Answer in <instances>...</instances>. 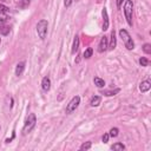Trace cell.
Listing matches in <instances>:
<instances>
[{
    "label": "cell",
    "mask_w": 151,
    "mask_h": 151,
    "mask_svg": "<svg viewBox=\"0 0 151 151\" xmlns=\"http://www.w3.org/2000/svg\"><path fill=\"white\" fill-rule=\"evenodd\" d=\"M35 116L34 113H29L28 117L26 118V122H25V125H24V129H22V133L24 134H27L28 132L32 131V129L35 126Z\"/></svg>",
    "instance_id": "cell-1"
},
{
    "label": "cell",
    "mask_w": 151,
    "mask_h": 151,
    "mask_svg": "<svg viewBox=\"0 0 151 151\" xmlns=\"http://www.w3.org/2000/svg\"><path fill=\"white\" fill-rule=\"evenodd\" d=\"M119 35H120V38L123 39V41H124V44H125V47H126L127 50H133V48H134V44H133V41H132V38L130 37V34L127 33L126 29H120V31H119Z\"/></svg>",
    "instance_id": "cell-2"
},
{
    "label": "cell",
    "mask_w": 151,
    "mask_h": 151,
    "mask_svg": "<svg viewBox=\"0 0 151 151\" xmlns=\"http://www.w3.org/2000/svg\"><path fill=\"white\" fill-rule=\"evenodd\" d=\"M132 9H133V4L131 0H126L125 5H124V13H125V18L126 21L130 26H132Z\"/></svg>",
    "instance_id": "cell-3"
},
{
    "label": "cell",
    "mask_w": 151,
    "mask_h": 151,
    "mask_svg": "<svg viewBox=\"0 0 151 151\" xmlns=\"http://www.w3.org/2000/svg\"><path fill=\"white\" fill-rule=\"evenodd\" d=\"M47 27H48V24H47V20H45V19L40 20L37 24V32H38V35L40 39H45V37L47 34Z\"/></svg>",
    "instance_id": "cell-4"
},
{
    "label": "cell",
    "mask_w": 151,
    "mask_h": 151,
    "mask_svg": "<svg viewBox=\"0 0 151 151\" xmlns=\"http://www.w3.org/2000/svg\"><path fill=\"white\" fill-rule=\"evenodd\" d=\"M79 103H80V98H79L78 96L73 97L72 100H71V101L67 104V106H66V113H72V112L78 107Z\"/></svg>",
    "instance_id": "cell-5"
},
{
    "label": "cell",
    "mask_w": 151,
    "mask_h": 151,
    "mask_svg": "<svg viewBox=\"0 0 151 151\" xmlns=\"http://www.w3.org/2000/svg\"><path fill=\"white\" fill-rule=\"evenodd\" d=\"M101 14H103V29L106 31L109 28V17H107V12H106V8L105 7L103 8Z\"/></svg>",
    "instance_id": "cell-6"
},
{
    "label": "cell",
    "mask_w": 151,
    "mask_h": 151,
    "mask_svg": "<svg viewBox=\"0 0 151 151\" xmlns=\"http://www.w3.org/2000/svg\"><path fill=\"white\" fill-rule=\"evenodd\" d=\"M107 47H109V42H107V38L104 35L101 39H100V42H99V52H104V51H106L107 50Z\"/></svg>",
    "instance_id": "cell-7"
},
{
    "label": "cell",
    "mask_w": 151,
    "mask_h": 151,
    "mask_svg": "<svg viewBox=\"0 0 151 151\" xmlns=\"http://www.w3.org/2000/svg\"><path fill=\"white\" fill-rule=\"evenodd\" d=\"M41 87L44 91H48L51 88V80L48 77H45L42 78V81H41Z\"/></svg>",
    "instance_id": "cell-8"
},
{
    "label": "cell",
    "mask_w": 151,
    "mask_h": 151,
    "mask_svg": "<svg viewBox=\"0 0 151 151\" xmlns=\"http://www.w3.org/2000/svg\"><path fill=\"white\" fill-rule=\"evenodd\" d=\"M150 87H151V84H150L149 80H145V81L140 83V85H139V90H140V92H146V91L150 90Z\"/></svg>",
    "instance_id": "cell-9"
},
{
    "label": "cell",
    "mask_w": 151,
    "mask_h": 151,
    "mask_svg": "<svg viewBox=\"0 0 151 151\" xmlns=\"http://www.w3.org/2000/svg\"><path fill=\"white\" fill-rule=\"evenodd\" d=\"M24 68H25V63H19L18 65H17V67H15V76H21L22 74V72H24Z\"/></svg>",
    "instance_id": "cell-10"
},
{
    "label": "cell",
    "mask_w": 151,
    "mask_h": 151,
    "mask_svg": "<svg viewBox=\"0 0 151 151\" xmlns=\"http://www.w3.org/2000/svg\"><path fill=\"white\" fill-rule=\"evenodd\" d=\"M79 48V37L76 35L74 39H73V45H72V53L74 54Z\"/></svg>",
    "instance_id": "cell-11"
},
{
    "label": "cell",
    "mask_w": 151,
    "mask_h": 151,
    "mask_svg": "<svg viewBox=\"0 0 151 151\" xmlns=\"http://www.w3.org/2000/svg\"><path fill=\"white\" fill-rule=\"evenodd\" d=\"M116 44H117V42H116V34H114V31H112V32H111V41H110V46H109V47H110L111 50H113V48L116 47Z\"/></svg>",
    "instance_id": "cell-12"
},
{
    "label": "cell",
    "mask_w": 151,
    "mask_h": 151,
    "mask_svg": "<svg viewBox=\"0 0 151 151\" xmlns=\"http://www.w3.org/2000/svg\"><path fill=\"white\" fill-rule=\"evenodd\" d=\"M100 97H98V96H96V97H93L92 99H91V101H90V104H91V106H98L99 104H100Z\"/></svg>",
    "instance_id": "cell-13"
},
{
    "label": "cell",
    "mask_w": 151,
    "mask_h": 151,
    "mask_svg": "<svg viewBox=\"0 0 151 151\" xmlns=\"http://www.w3.org/2000/svg\"><path fill=\"white\" fill-rule=\"evenodd\" d=\"M9 31H11L9 26H5V25H1V26H0V33H1L2 35H7V34L9 33Z\"/></svg>",
    "instance_id": "cell-14"
},
{
    "label": "cell",
    "mask_w": 151,
    "mask_h": 151,
    "mask_svg": "<svg viewBox=\"0 0 151 151\" xmlns=\"http://www.w3.org/2000/svg\"><path fill=\"white\" fill-rule=\"evenodd\" d=\"M124 149H125V145L122 143H116L111 146V150H124Z\"/></svg>",
    "instance_id": "cell-15"
},
{
    "label": "cell",
    "mask_w": 151,
    "mask_h": 151,
    "mask_svg": "<svg viewBox=\"0 0 151 151\" xmlns=\"http://www.w3.org/2000/svg\"><path fill=\"white\" fill-rule=\"evenodd\" d=\"M7 20H8V15L5 12H0V25L5 24Z\"/></svg>",
    "instance_id": "cell-16"
},
{
    "label": "cell",
    "mask_w": 151,
    "mask_h": 151,
    "mask_svg": "<svg viewBox=\"0 0 151 151\" xmlns=\"http://www.w3.org/2000/svg\"><path fill=\"white\" fill-rule=\"evenodd\" d=\"M94 84H96L98 87H104V85H105V81H104L103 79H100V78L96 77V78H94Z\"/></svg>",
    "instance_id": "cell-17"
},
{
    "label": "cell",
    "mask_w": 151,
    "mask_h": 151,
    "mask_svg": "<svg viewBox=\"0 0 151 151\" xmlns=\"http://www.w3.org/2000/svg\"><path fill=\"white\" fill-rule=\"evenodd\" d=\"M119 91H120V88H116V90H113V91H103L101 93L105 94V96H109V97H110V96H114V94L118 93Z\"/></svg>",
    "instance_id": "cell-18"
},
{
    "label": "cell",
    "mask_w": 151,
    "mask_h": 151,
    "mask_svg": "<svg viewBox=\"0 0 151 151\" xmlns=\"http://www.w3.org/2000/svg\"><path fill=\"white\" fill-rule=\"evenodd\" d=\"M92 52H93V50L91 48V47H88L87 50H85V52H84V58H90L91 55H92Z\"/></svg>",
    "instance_id": "cell-19"
},
{
    "label": "cell",
    "mask_w": 151,
    "mask_h": 151,
    "mask_svg": "<svg viewBox=\"0 0 151 151\" xmlns=\"http://www.w3.org/2000/svg\"><path fill=\"white\" fill-rule=\"evenodd\" d=\"M110 137H117L118 136V129L117 127H112L110 130V133H109Z\"/></svg>",
    "instance_id": "cell-20"
},
{
    "label": "cell",
    "mask_w": 151,
    "mask_h": 151,
    "mask_svg": "<svg viewBox=\"0 0 151 151\" xmlns=\"http://www.w3.org/2000/svg\"><path fill=\"white\" fill-rule=\"evenodd\" d=\"M143 51H144L145 53L150 54V53H151V45H150V44H144V46H143Z\"/></svg>",
    "instance_id": "cell-21"
},
{
    "label": "cell",
    "mask_w": 151,
    "mask_h": 151,
    "mask_svg": "<svg viewBox=\"0 0 151 151\" xmlns=\"http://www.w3.org/2000/svg\"><path fill=\"white\" fill-rule=\"evenodd\" d=\"M91 145H92L91 142H86V143H84V144L80 146V150H88V149L91 147Z\"/></svg>",
    "instance_id": "cell-22"
},
{
    "label": "cell",
    "mask_w": 151,
    "mask_h": 151,
    "mask_svg": "<svg viewBox=\"0 0 151 151\" xmlns=\"http://www.w3.org/2000/svg\"><path fill=\"white\" fill-rule=\"evenodd\" d=\"M139 63H140L142 66H147V65H149V60H147L146 58H140V59H139Z\"/></svg>",
    "instance_id": "cell-23"
},
{
    "label": "cell",
    "mask_w": 151,
    "mask_h": 151,
    "mask_svg": "<svg viewBox=\"0 0 151 151\" xmlns=\"http://www.w3.org/2000/svg\"><path fill=\"white\" fill-rule=\"evenodd\" d=\"M9 9H8V7H6V6H4L2 4H0V12H8Z\"/></svg>",
    "instance_id": "cell-24"
},
{
    "label": "cell",
    "mask_w": 151,
    "mask_h": 151,
    "mask_svg": "<svg viewBox=\"0 0 151 151\" xmlns=\"http://www.w3.org/2000/svg\"><path fill=\"white\" fill-rule=\"evenodd\" d=\"M109 137H110V136H109V133H105V134L103 136V138H101V139H103V142H104V143H107V142H109Z\"/></svg>",
    "instance_id": "cell-25"
},
{
    "label": "cell",
    "mask_w": 151,
    "mask_h": 151,
    "mask_svg": "<svg viewBox=\"0 0 151 151\" xmlns=\"http://www.w3.org/2000/svg\"><path fill=\"white\" fill-rule=\"evenodd\" d=\"M72 1H73V0H64V4H65L66 7H68V6L72 4Z\"/></svg>",
    "instance_id": "cell-26"
},
{
    "label": "cell",
    "mask_w": 151,
    "mask_h": 151,
    "mask_svg": "<svg viewBox=\"0 0 151 151\" xmlns=\"http://www.w3.org/2000/svg\"><path fill=\"white\" fill-rule=\"evenodd\" d=\"M123 1H124V0H117V7H118V8L122 6V2H123Z\"/></svg>",
    "instance_id": "cell-27"
}]
</instances>
